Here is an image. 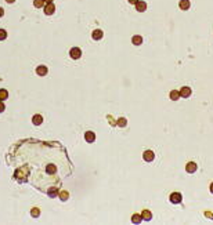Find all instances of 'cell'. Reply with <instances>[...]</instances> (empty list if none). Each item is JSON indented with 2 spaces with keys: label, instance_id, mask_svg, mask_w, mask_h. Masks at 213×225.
I'll use <instances>...</instances> for the list:
<instances>
[{
  "label": "cell",
  "instance_id": "6da1fadb",
  "mask_svg": "<svg viewBox=\"0 0 213 225\" xmlns=\"http://www.w3.org/2000/svg\"><path fill=\"white\" fill-rule=\"evenodd\" d=\"M69 55L71 58H74V59H79L82 57V50L79 47H72L69 50Z\"/></svg>",
  "mask_w": 213,
  "mask_h": 225
},
{
  "label": "cell",
  "instance_id": "7a4b0ae2",
  "mask_svg": "<svg viewBox=\"0 0 213 225\" xmlns=\"http://www.w3.org/2000/svg\"><path fill=\"white\" fill-rule=\"evenodd\" d=\"M43 11H44L46 15H51V14H54V11H55V6L53 3H46L44 7H43Z\"/></svg>",
  "mask_w": 213,
  "mask_h": 225
},
{
  "label": "cell",
  "instance_id": "3957f363",
  "mask_svg": "<svg viewBox=\"0 0 213 225\" xmlns=\"http://www.w3.org/2000/svg\"><path fill=\"white\" fill-rule=\"evenodd\" d=\"M170 202L173 204H177V203H181V200H183V196H181L180 192H173V194L170 195Z\"/></svg>",
  "mask_w": 213,
  "mask_h": 225
},
{
  "label": "cell",
  "instance_id": "277c9868",
  "mask_svg": "<svg viewBox=\"0 0 213 225\" xmlns=\"http://www.w3.org/2000/svg\"><path fill=\"white\" fill-rule=\"evenodd\" d=\"M179 93H180V97H183V98H188V97L191 95L192 91H191V89H190L188 86H183Z\"/></svg>",
  "mask_w": 213,
  "mask_h": 225
},
{
  "label": "cell",
  "instance_id": "5b68a950",
  "mask_svg": "<svg viewBox=\"0 0 213 225\" xmlns=\"http://www.w3.org/2000/svg\"><path fill=\"white\" fill-rule=\"evenodd\" d=\"M143 157H144V160H145V162H152V160L155 159V153L148 149V151H145L143 153Z\"/></svg>",
  "mask_w": 213,
  "mask_h": 225
},
{
  "label": "cell",
  "instance_id": "8992f818",
  "mask_svg": "<svg viewBox=\"0 0 213 225\" xmlns=\"http://www.w3.org/2000/svg\"><path fill=\"white\" fill-rule=\"evenodd\" d=\"M186 171L187 173H190V174L195 173V171H197V163L195 162H188L187 163V166H186Z\"/></svg>",
  "mask_w": 213,
  "mask_h": 225
},
{
  "label": "cell",
  "instance_id": "52a82bcc",
  "mask_svg": "<svg viewBox=\"0 0 213 225\" xmlns=\"http://www.w3.org/2000/svg\"><path fill=\"white\" fill-rule=\"evenodd\" d=\"M85 141H87L89 144L96 141V134L93 133V131H86L85 133Z\"/></svg>",
  "mask_w": 213,
  "mask_h": 225
},
{
  "label": "cell",
  "instance_id": "ba28073f",
  "mask_svg": "<svg viewBox=\"0 0 213 225\" xmlns=\"http://www.w3.org/2000/svg\"><path fill=\"white\" fill-rule=\"evenodd\" d=\"M134 6H136V10L139 11V13H144V11L147 10V3H145V1H141V0H139Z\"/></svg>",
  "mask_w": 213,
  "mask_h": 225
},
{
  "label": "cell",
  "instance_id": "9c48e42d",
  "mask_svg": "<svg viewBox=\"0 0 213 225\" xmlns=\"http://www.w3.org/2000/svg\"><path fill=\"white\" fill-rule=\"evenodd\" d=\"M47 72H48V69H47V66H44V65H39L36 68V73L39 75V76H46Z\"/></svg>",
  "mask_w": 213,
  "mask_h": 225
},
{
  "label": "cell",
  "instance_id": "30bf717a",
  "mask_svg": "<svg viewBox=\"0 0 213 225\" xmlns=\"http://www.w3.org/2000/svg\"><path fill=\"white\" fill-rule=\"evenodd\" d=\"M32 123L35 126H40L43 123V116L42 115H39V113H36V115H33V117H32Z\"/></svg>",
  "mask_w": 213,
  "mask_h": 225
},
{
  "label": "cell",
  "instance_id": "8fae6325",
  "mask_svg": "<svg viewBox=\"0 0 213 225\" xmlns=\"http://www.w3.org/2000/svg\"><path fill=\"white\" fill-rule=\"evenodd\" d=\"M102 36H104V33H102L101 29H96V31H93V33H91V37L94 40H100V39H102Z\"/></svg>",
  "mask_w": 213,
  "mask_h": 225
},
{
  "label": "cell",
  "instance_id": "7c38bea8",
  "mask_svg": "<svg viewBox=\"0 0 213 225\" xmlns=\"http://www.w3.org/2000/svg\"><path fill=\"white\" fill-rule=\"evenodd\" d=\"M190 6H191V3H190V0H180V3H179V7H180L181 10H188L190 8Z\"/></svg>",
  "mask_w": 213,
  "mask_h": 225
},
{
  "label": "cell",
  "instance_id": "4fadbf2b",
  "mask_svg": "<svg viewBox=\"0 0 213 225\" xmlns=\"http://www.w3.org/2000/svg\"><path fill=\"white\" fill-rule=\"evenodd\" d=\"M58 192H60L58 188L54 185V187H51V189L48 191V196H50V198H55V196H58Z\"/></svg>",
  "mask_w": 213,
  "mask_h": 225
},
{
  "label": "cell",
  "instance_id": "5bb4252c",
  "mask_svg": "<svg viewBox=\"0 0 213 225\" xmlns=\"http://www.w3.org/2000/svg\"><path fill=\"white\" fill-rule=\"evenodd\" d=\"M143 221V215L141 214H133L132 215V222L133 224H140Z\"/></svg>",
  "mask_w": 213,
  "mask_h": 225
},
{
  "label": "cell",
  "instance_id": "9a60e30c",
  "mask_svg": "<svg viewBox=\"0 0 213 225\" xmlns=\"http://www.w3.org/2000/svg\"><path fill=\"white\" fill-rule=\"evenodd\" d=\"M58 198L62 202H65V200H68V198H69V194L67 192V191H60L58 192Z\"/></svg>",
  "mask_w": 213,
  "mask_h": 225
},
{
  "label": "cell",
  "instance_id": "2e32d148",
  "mask_svg": "<svg viewBox=\"0 0 213 225\" xmlns=\"http://www.w3.org/2000/svg\"><path fill=\"white\" fill-rule=\"evenodd\" d=\"M132 42H133L134 46H140V44L143 43V37L139 36V35H136V36L132 37Z\"/></svg>",
  "mask_w": 213,
  "mask_h": 225
},
{
  "label": "cell",
  "instance_id": "e0dca14e",
  "mask_svg": "<svg viewBox=\"0 0 213 225\" xmlns=\"http://www.w3.org/2000/svg\"><path fill=\"white\" fill-rule=\"evenodd\" d=\"M141 215H143V220H145V221H151V218H152V214H151L149 210H144L143 213H141Z\"/></svg>",
  "mask_w": 213,
  "mask_h": 225
},
{
  "label": "cell",
  "instance_id": "ac0fdd59",
  "mask_svg": "<svg viewBox=\"0 0 213 225\" xmlns=\"http://www.w3.org/2000/svg\"><path fill=\"white\" fill-rule=\"evenodd\" d=\"M44 4H46L44 0H33V6H35L36 8H43Z\"/></svg>",
  "mask_w": 213,
  "mask_h": 225
},
{
  "label": "cell",
  "instance_id": "d6986e66",
  "mask_svg": "<svg viewBox=\"0 0 213 225\" xmlns=\"http://www.w3.org/2000/svg\"><path fill=\"white\" fill-rule=\"evenodd\" d=\"M7 98H8V93H7V90L0 89V101H6Z\"/></svg>",
  "mask_w": 213,
  "mask_h": 225
},
{
  "label": "cell",
  "instance_id": "ffe728a7",
  "mask_svg": "<svg viewBox=\"0 0 213 225\" xmlns=\"http://www.w3.org/2000/svg\"><path fill=\"white\" fill-rule=\"evenodd\" d=\"M170 100H173V101H177L179 98H180V93L179 91H176V90H173V91H170Z\"/></svg>",
  "mask_w": 213,
  "mask_h": 225
},
{
  "label": "cell",
  "instance_id": "44dd1931",
  "mask_svg": "<svg viewBox=\"0 0 213 225\" xmlns=\"http://www.w3.org/2000/svg\"><path fill=\"white\" fill-rule=\"evenodd\" d=\"M31 215H32L33 218H37V217L40 215V209H39V207H33V209L31 210Z\"/></svg>",
  "mask_w": 213,
  "mask_h": 225
},
{
  "label": "cell",
  "instance_id": "7402d4cb",
  "mask_svg": "<svg viewBox=\"0 0 213 225\" xmlns=\"http://www.w3.org/2000/svg\"><path fill=\"white\" fill-rule=\"evenodd\" d=\"M116 124L119 126V127H125V126L128 124V120H126V119H125V117H121V119H118Z\"/></svg>",
  "mask_w": 213,
  "mask_h": 225
},
{
  "label": "cell",
  "instance_id": "603a6c76",
  "mask_svg": "<svg viewBox=\"0 0 213 225\" xmlns=\"http://www.w3.org/2000/svg\"><path fill=\"white\" fill-rule=\"evenodd\" d=\"M4 39H7V31L0 29V40H4Z\"/></svg>",
  "mask_w": 213,
  "mask_h": 225
},
{
  "label": "cell",
  "instance_id": "cb8c5ba5",
  "mask_svg": "<svg viewBox=\"0 0 213 225\" xmlns=\"http://www.w3.org/2000/svg\"><path fill=\"white\" fill-rule=\"evenodd\" d=\"M4 109H6V106H4V104H3V101H0V113L4 112Z\"/></svg>",
  "mask_w": 213,
  "mask_h": 225
},
{
  "label": "cell",
  "instance_id": "d4e9b609",
  "mask_svg": "<svg viewBox=\"0 0 213 225\" xmlns=\"http://www.w3.org/2000/svg\"><path fill=\"white\" fill-rule=\"evenodd\" d=\"M128 1L130 3V4H136V3H137L139 0H128Z\"/></svg>",
  "mask_w": 213,
  "mask_h": 225
},
{
  "label": "cell",
  "instance_id": "484cf974",
  "mask_svg": "<svg viewBox=\"0 0 213 225\" xmlns=\"http://www.w3.org/2000/svg\"><path fill=\"white\" fill-rule=\"evenodd\" d=\"M3 15H4V10L0 7V17H3Z\"/></svg>",
  "mask_w": 213,
  "mask_h": 225
},
{
  "label": "cell",
  "instance_id": "4316f807",
  "mask_svg": "<svg viewBox=\"0 0 213 225\" xmlns=\"http://www.w3.org/2000/svg\"><path fill=\"white\" fill-rule=\"evenodd\" d=\"M210 192H212V194H213V182L210 184Z\"/></svg>",
  "mask_w": 213,
  "mask_h": 225
},
{
  "label": "cell",
  "instance_id": "83f0119b",
  "mask_svg": "<svg viewBox=\"0 0 213 225\" xmlns=\"http://www.w3.org/2000/svg\"><path fill=\"white\" fill-rule=\"evenodd\" d=\"M6 1H7V3H14L15 0H6Z\"/></svg>",
  "mask_w": 213,
  "mask_h": 225
},
{
  "label": "cell",
  "instance_id": "f1b7e54d",
  "mask_svg": "<svg viewBox=\"0 0 213 225\" xmlns=\"http://www.w3.org/2000/svg\"><path fill=\"white\" fill-rule=\"evenodd\" d=\"M46 3H53V0H44Z\"/></svg>",
  "mask_w": 213,
  "mask_h": 225
}]
</instances>
